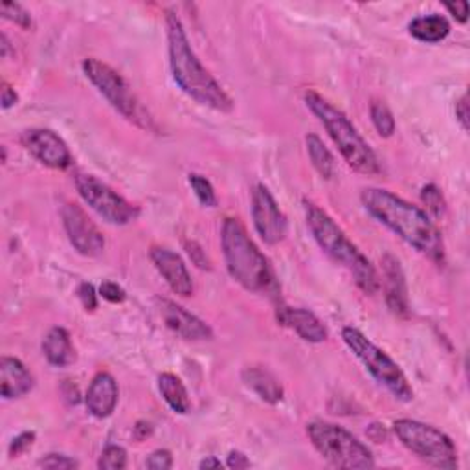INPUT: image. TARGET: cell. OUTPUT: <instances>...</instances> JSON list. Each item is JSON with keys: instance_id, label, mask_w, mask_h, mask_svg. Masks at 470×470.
Segmentation results:
<instances>
[{"instance_id": "cell-1", "label": "cell", "mask_w": 470, "mask_h": 470, "mask_svg": "<svg viewBox=\"0 0 470 470\" xmlns=\"http://www.w3.org/2000/svg\"><path fill=\"white\" fill-rule=\"evenodd\" d=\"M364 209L382 226L392 230L408 246L426 255L436 263L445 260V243L443 235L426 211L406 202L399 195L380 190L366 188L360 193Z\"/></svg>"}, {"instance_id": "cell-2", "label": "cell", "mask_w": 470, "mask_h": 470, "mask_svg": "<svg viewBox=\"0 0 470 470\" xmlns=\"http://www.w3.org/2000/svg\"><path fill=\"white\" fill-rule=\"evenodd\" d=\"M165 33L169 68L179 89L202 107L217 112H232L234 100L223 89V84L199 61L190 45L184 24L175 10L165 12Z\"/></svg>"}, {"instance_id": "cell-3", "label": "cell", "mask_w": 470, "mask_h": 470, "mask_svg": "<svg viewBox=\"0 0 470 470\" xmlns=\"http://www.w3.org/2000/svg\"><path fill=\"white\" fill-rule=\"evenodd\" d=\"M304 209H306V221H307L309 232L313 234L318 246L329 255L336 265L346 269L351 274L357 287L364 294L373 296L380 287V279H378V274H377L375 267L371 265V262L346 235V232L333 221L329 213H325L320 206H316L315 202L306 199Z\"/></svg>"}, {"instance_id": "cell-4", "label": "cell", "mask_w": 470, "mask_h": 470, "mask_svg": "<svg viewBox=\"0 0 470 470\" xmlns=\"http://www.w3.org/2000/svg\"><path fill=\"white\" fill-rule=\"evenodd\" d=\"M221 246L228 274L250 292H269L276 287L274 270L239 219L228 217L221 230Z\"/></svg>"}, {"instance_id": "cell-5", "label": "cell", "mask_w": 470, "mask_h": 470, "mask_svg": "<svg viewBox=\"0 0 470 470\" xmlns=\"http://www.w3.org/2000/svg\"><path fill=\"white\" fill-rule=\"evenodd\" d=\"M307 109L320 120L324 129L338 147L341 158L362 175L380 173V164L369 144L360 137L351 120L316 91L306 93Z\"/></svg>"}, {"instance_id": "cell-6", "label": "cell", "mask_w": 470, "mask_h": 470, "mask_svg": "<svg viewBox=\"0 0 470 470\" xmlns=\"http://www.w3.org/2000/svg\"><path fill=\"white\" fill-rule=\"evenodd\" d=\"M83 72L87 79L98 89V93L111 103L114 111H118L125 120L138 125L144 131L156 133L158 127L151 114L144 109V105L135 96L133 89L111 65L89 58L83 61Z\"/></svg>"}, {"instance_id": "cell-7", "label": "cell", "mask_w": 470, "mask_h": 470, "mask_svg": "<svg viewBox=\"0 0 470 470\" xmlns=\"http://www.w3.org/2000/svg\"><path fill=\"white\" fill-rule=\"evenodd\" d=\"M341 338H344L346 346L380 386L386 388L401 403H410L413 399L412 384L408 382L399 364L388 353L377 348L362 331L357 327H344L341 329Z\"/></svg>"}, {"instance_id": "cell-8", "label": "cell", "mask_w": 470, "mask_h": 470, "mask_svg": "<svg viewBox=\"0 0 470 470\" xmlns=\"http://www.w3.org/2000/svg\"><path fill=\"white\" fill-rule=\"evenodd\" d=\"M307 436L318 454L336 468H373L371 450L351 432L338 424L313 421L307 424Z\"/></svg>"}, {"instance_id": "cell-9", "label": "cell", "mask_w": 470, "mask_h": 470, "mask_svg": "<svg viewBox=\"0 0 470 470\" xmlns=\"http://www.w3.org/2000/svg\"><path fill=\"white\" fill-rule=\"evenodd\" d=\"M394 432L410 452L429 465L445 470L457 468L454 441L436 426L415 419H397L394 422Z\"/></svg>"}, {"instance_id": "cell-10", "label": "cell", "mask_w": 470, "mask_h": 470, "mask_svg": "<svg viewBox=\"0 0 470 470\" xmlns=\"http://www.w3.org/2000/svg\"><path fill=\"white\" fill-rule=\"evenodd\" d=\"M75 190L84 204H89L91 209H94L103 221L111 225H129L140 216L138 206L123 199L118 191L94 175H75Z\"/></svg>"}, {"instance_id": "cell-11", "label": "cell", "mask_w": 470, "mask_h": 470, "mask_svg": "<svg viewBox=\"0 0 470 470\" xmlns=\"http://www.w3.org/2000/svg\"><path fill=\"white\" fill-rule=\"evenodd\" d=\"M63 226L74 250L84 258H98L105 250V237L81 206L67 202L61 209Z\"/></svg>"}, {"instance_id": "cell-12", "label": "cell", "mask_w": 470, "mask_h": 470, "mask_svg": "<svg viewBox=\"0 0 470 470\" xmlns=\"http://www.w3.org/2000/svg\"><path fill=\"white\" fill-rule=\"evenodd\" d=\"M252 221L255 232L267 244H278L287 235L288 223L285 213L263 184H258L252 191Z\"/></svg>"}, {"instance_id": "cell-13", "label": "cell", "mask_w": 470, "mask_h": 470, "mask_svg": "<svg viewBox=\"0 0 470 470\" xmlns=\"http://www.w3.org/2000/svg\"><path fill=\"white\" fill-rule=\"evenodd\" d=\"M21 142L37 162L50 169L63 171L72 164L68 146L58 133L50 129H28L22 133Z\"/></svg>"}, {"instance_id": "cell-14", "label": "cell", "mask_w": 470, "mask_h": 470, "mask_svg": "<svg viewBox=\"0 0 470 470\" xmlns=\"http://www.w3.org/2000/svg\"><path fill=\"white\" fill-rule=\"evenodd\" d=\"M149 255L155 269L165 279L171 290L182 297H190L193 294L195 287H193L191 274L177 252L169 250L165 246H153Z\"/></svg>"}, {"instance_id": "cell-15", "label": "cell", "mask_w": 470, "mask_h": 470, "mask_svg": "<svg viewBox=\"0 0 470 470\" xmlns=\"http://www.w3.org/2000/svg\"><path fill=\"white\" fill-rule=\"evenodd\" d=\"M158 307H160V315H162V320L165 322V325L175 334H179L181 338L190 340V341H200V340L213 338L211 327L206 322H202L199 316H195L193 313L186 311L182 306L171 302V300H160Z\"/></svg>"}, {"instance_id": "cell-16", "label": "cell", "mask_w": 470, "mask_h": 470, "mask_svg": "<svg viewBox=\"0 0 470 470\" xmlns=\"http://www.w3.org/2000/svg\"><path fill=\"white\" fill-rule=\"evenodd\" d=\"M382 265V278H384V290H386V304L392 313L399 316L408 315V287L404 279V272L401 263L394 255L386 253L380 260Z\"/></svg>"}, {"instance_id": "cell-17", "label": "cell", "mask_w": 470, "mask_h": 470, "mask_svg": "<svg viewBox=\"0 0 470 470\" xmlns=\"http://www.w3.org/2000/svg\"><path fill=\"white\" fill-rule=\"evenodd\" d=\"M278 320L279 324L290 327L302 340L309 341V344H322L329 336L324 322L309 309L281 307L278 313Z\"/></svg>"}, {"instance_id": "cell-18", "label": "cell", "mask_w": 470, "mask_h": 470, "mask_svg": "<svg viewBox=\"0 0 470 470\" xmlns=\"http://www.w3.org/2000/svg\"><path fill=\"white\" fill-rule=\"evenodd\" d=\"M118 395L120 392L114 377L107 371H100L91 382L84 404H87L91 415H94L96 419H105L116 410Z\"/></svg>"}, {"instance_id": "cell-19", "label": "cell", "mask_w": 470, "mask_h": 470, "mask_svg": "<svg viewBox=\"0 0 470 470\" xmlns=\"http://www.w3.org/2000/svg\"><path fill=\"white\" fill-rule=\"evenodd\" d=\"M33 390V377L26 366L13 357L0 360V394L6 401L21 399Z\"/></svg>"}, {"instance_id": "cell-20", "label": "cell", "mask_w": 470, "mask_h": 470, "mask_svg": "<svg viewBox=\"0 0 470 470\" xmlns=\"http://www.w3.org/2000/svg\"><path fill=\"white\" fill-rule=\"evenodd\" d=\"M243 382L244 386L250 388L255 395H258L262 401L269 404H278L283 399V386L281 382L263 368H244L243 373Z\"/></svg>"}, {"instance_id": "cell-21", "label": "cell", "mask_w": 470, "mask_h": 470, "mask_svg": "<svg viewBox=\"0 0 470 470\" xmlns=\"http://www.w3.org/2000/svg\"><path fill=\"white\" fill-rule=\"evenodd\" d=\"M42 355L49 364L56 368H67L75 362V350L72 346L70 333L65 327H52L42 340Z\"/></svg>"}, {"instance_id": "cell-22", "label": "cell", "mask_w": 470, "mask_h": 470, "mask_svg": "<svg viewBox=\"0 0 470 470\" xmlns=\"http://www.w3.org/2000/svg\"><path fill=\"white\" fill-rule=\"evenodd\" d=\"M408 30L413 39L426 42V45H436V42H441L448 37L450 24L443 15L430 13V15L415 17L408 24Z\"/></svg>"}, {"instance_id": "cell-23", "label": "cell", "mask_w": 470, "mask_h": 470, "mask_svg": "<svg viewBox=\"0 0 470 470\" xmlns=\"http://www.w3.org/2000/svg\"><path fill=\"white\" fill-rule=\"evenodd\" d=\"M158 392L167 406L179 415H186L191 410V401L182 380L173 373H162L158 377Z\"/></svg>"}, {"instance_id": "cell-24", "label": "cell", "mask_w": 470, "mask_h": 470, "mask_svg": "<svg viewBox=\"0 0 470 470\" xmlns=\"http://www.w3.org/2000/svg\"><path fill=\"white\" fill-rule=\"evenodd\" d=\"M306 146H307L309 158H311L315 169L318 171V175L325 181H331L336 173V164H334V156L325 147L324 140L318 135L311 133L306 137Z\"/></svg>"}, {"instance_id": "cell-25", "label": "cell", "mask_w": 470, "mask_h": 470, "mask_svg": "<svg viewBox=\"0 0 470 470\" xmlns=\"http://www.w3.org/2000/svg\"><path fill=\"white\" fill-rule=\"evenodd\" d=\"M369 114H371V121L375 125L377 133L382 137V138H390L394 137L395 133V118L390 111V107L384 103V102H378V100H373L371 107H369Z\"/></svg>"}, {"instance_id": "cell-26", "label": "cell", "mask_w": 470, "mask_h": 470, "mask_svg": "<svg viewBox=\"0 0 470 470\" xmlns=\"http://www.w3.org/2000/svg\"><path fill=\"white\" fill-rule=\"evenodd\" d=\"M188 182L195 193V197L199 199V202L206 208H216L217 206V195H216V190H213L211 182L199 175V173H190L188 175Z\"/></svg>"}, {"instance_id": "cell-27", "label": "cell", "mask_w": 470, "mask_h": 470, "mask_svg": "<svg viewBox=\"0 0 470 470\" xmlns=\"http://www.w3.org/2000/svg\"><path fill=\"white\" fill-rule=\"evenodd\" d=\"M421 200H422L426 209H429L434 217L445 216L447 202H445V197H443L441 190L436 184H429V186H424L421 190Z\"/></svg>"}, {"instance_id": "cell-28", "label": "cell", "mask_w": 470, "mask_h": 470, "mask_svg": "<svg viewBox=\"0 0 470 470\" xmlns=\"http://www.w3.org/2000/svg\"><path fill=\"white\" fill-rule=\"evenodd\" d=\"M127 466V452L123 447L109 445L98 461V468L102 470H121Z\"/></svg>"}, {"instance_id": "cell-29", "label": "cell", "mask_w": 470, "mask_h": 470, "mask_svg": "<svg viewBox=\"0 0 470 470\" xmlns=\"http://www.w3.org/2000/svg\"><path fill=\"white\" fill-rule=\"evenodd\" d=\"M0 10H3V17L4 19L15 22L17 26H21L24 30L31 28V15L21 4H17V3H4Z\"/></svg>"}, {"instance_id": "cell-30", "label": "cell", "mask_w": 470, "mask_h": 470, "mask_svg": "<svg viewBox=\"0 0 470 470\" xmlns=\"http://www.w3.org/2000/svg\"><path fill=\"white\" fill-rule=\"evenodd\" d=\"M37 465L40 468H52V470H72L79 466V463L74 457L65 454H47L45 457H40L37 461Z\"/></svg>"}, {"instance_id": "cell-31", "label": "cell", "mask_w": 470, "mask_h": 470, "mask_svg": "<svg viewBox=\"0 0 470 470\" xmlns=\"http://www.w3.org/2000/svg\"><path fill=\"white\" fill-rule=\"evenodd\" d=\"M77 297H79V302H81L84 311H89V313L96 311V307H98V292H96L93 283H87V281L81 283L77 287Z\"/></svg>"}, {"instance_id": "cell-32", "label": "cell", "mask_w": 470, "mask_h": 470, "mask_svg": "<svg viewBox=\"0 0 470 470\" xmlns=\"http://www.w3.org/2000/svg\"><path fill=\"white\" fill-rule=\"evenodd\" d=\"M146 466L149 470H167L173 466V456H171L169 450L165 448H160V450H155L147 461H146Z\"/></svg>"}, {"instance_id": "cell-33", "label": "cell", "mask_w": 470, "mask_h": 470, "mask_svg": "<svg viewBox=\"0 0 470 470\" xmlns=\"http://www.w3.org/2000/svg\"><path fill=\"white\" fill-rule=\"evenodd\" d=\"M100 296L103 297V300H107L109 304H121L127 297L125 290L118 283H114V281H103L100 285Z\"/></svg>"}, {"instance_id": "cell-34", "label": "cell", "mask_w": 470, "mask_h": 470, "mask_svg": "<svg viewBox=\"0 0 470 470\" xmlns=\"http://www.w3.org/2000/svg\"><path fill=\"white\" fill-rule=\"evenodd\" d=\"M33 441H35V432H22V434H19L12 441V445H10V456L17 457V456L24 454L28 448H31Z\"/></svg>"}, {"instance_id": "cell-35", "label": "cell", "mask_w": 470, "mask_h": 470, "mask_svg": "<svg viewBox=\"0 0 470 470\" xmlns=\"http://www.w3.org/2000/svg\"><path fill=\"white\" fill-rule=\"evenodd\" d=\"M447 12L456 19V22L465 24L468 21V3H447L445 4Z\"/></svg>"}, {"instance_id": "cell-36", "label": "cell", "mask_w": 470, "mask_h": 470, "mask_svg": "<svg viewBox=\"0 0 470 470\" xmlns=\"http://www.w3.org/2000/svg\"><path fill=\"white\" fill-rule=\"evenodd\" d=\"M186 248H188L190 258L193 260V263H195L199 269H209V262H208V258H206V253L202 252V248H200L197 243H188Z\"/></svg>"}, {"instance_id": "cell-37", "label": "cell", "mask_w": 470, "mask_h": 470, "mask_svg": "<svg viewBox=\"0 0 470 470\" xmlns=\"http://www.w3.org/2000/svg\"><path fill=\"white\" fill-rule=\"evenodd\" d=\"M456 118L461 123L463 131H468V96L463 94L456 103Z\"/></svg>"}, {"instance_id": "cell-38", "label": "cell", "mask_w": 470, "mask_h": 470, "mask_svg": "<svg viewBox=\"0 0 470 470\" xmlns=\"http://www.w3.org/2000/svg\"><path fill=\"white\" fill-rule=\"evenodd\" d=\"M250 459L243 454V452H239V450H232L230 454H228V459H226V466L228 468H234V470H239V468H250Z\"/></svg>"}, {"instance_id": "cell-39", "label": "cell", "mask_w": 470, "mask_h": 470, "mask_svg": "<svg viewBox=\"0 0 470 470\" xmlns=\"http://www.w3.org/2000/svg\"><path fill=\"white\" fill-rule=\"evenodd\" d=\"M0 96H3V109L4 111L12 109L19 102V96H17L15 89H12V84L6 83V81L3 83V91H0Z\"/></svg>"}, {"instance_id": "cell-40", "label": "cell", "mask_w": 470, "mask_h": 470, "mask_svg": "<svg viewBox=\"0 0 470 470\" xmlns=\"http://www.w3.org/2000/svg\"><path fill=\"white\" fill-rule=\"evenodd\" d=\"M151 424L149 422H144V421H140L137 426H135V434H137V438L142 441V439H146L147 436H151Z\"/></svg>"}, {"instance_id": "cell-41", "label": "cell", "mask_w": 470, "mask_h": 470, "mask_svg": "<svg viewBox=\"0 0 470 470\" xmlns=\"http://www.w3.org/2000/svg\"><path fill=\"white\" fill-rule=\"evenodd\" d=\"M199 468L200 470H209V468H223V463H221V459H217V457H213V456H209V457H206V459H202L200 463H199Z\"/></svg>"}, {"instance_id": "cell-42", "label": "cell", "mask_w": 470, "mask_h": 470, "mask_svg": "<svg viewBox=\"0 0 470 470\" xmlns=\"http://www.w3.org/2000/svg\"><path fill=\"white\" fill-rule=\"evenodd\" d=\"M8 52H10V40H8V35L3 33V37H0V56L6 59Z\"/></svg>"}]
</instances>
